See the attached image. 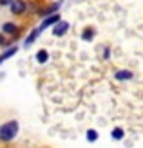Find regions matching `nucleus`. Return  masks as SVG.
Wrapping results in <instances>:
<instances>
[{"label": "nucleus", "instance_id": "f257e3e1", "mask_svg": "<svg viewBox=\"0 0 143 148\" xmlns=\"http://www.w3.org/2000/svg\"><path fill=\"white\" fill-rule=\"evenodd\" d=\"M18 134V123L17 121H9L0 127V141H11Z\"/></svg>", "mask_w": 143, "mask_h": 148}, {"label": "nucleus", "instance_id": "f03ea898", "mask_svg": "<svg viewBox=\"0 0 143 148\" xmlns=\"http://www.w3.org/2000/svg\"><path fill=\"white\" fill-rule=\"evenodd\" d=\"M9 7H11V13L13 14H22L27 9V4L24 2V0H13V4Z\"/></svg>", "mask_w": 143, "mask_h": 148}, {"label": "nucleus", "instance_id": "7ed1b4c3", "mask_svg": "<svg viewBox=\"0 0 143 148\" xmlns=\"http://www.w3.org/2000/svg\"><path fill=\"white\" fill-rule=\"evenodd\" d=\"M67 29H69V24L60 20V22H56V27H55V31H53V34L55 36H64L67 33Z\"/></svg>", "mask_w": 143, "mask_h": 148}, {"label": "nucleus", "instance_id": "20e7f679", "mask_svg": "<svg viewBox=\"0 0 143 148\" xmlns=\"http://www.w3.org/2000/svg\"><path fill=\"white\" fill-rule=\"evenodd\" d=\"M56 22H60V14H51V16H47L46 20L42 22L40 29H46V27H49V25H53V24H56Z\"/></svg>", "mask_w": 143, "mask_h": 148}, {"label": "nucleus", "instance_id": "39448f33", "mask_svg": "<svg viewBox=\"0 0 143 148\" xmlns=\"http://www.w3.org/2000/svg\"><path fill=\"white\" fill-rule=\"evenodd\" d=\"M116 79H120V81L132 79V72H131V71H118V72H116Z\"/></svg>", "mask_w": 143, "mask_h": 148}, {"label": "nucleus", "instance_id": "423d86ee", "mask_svg": "<svg viewBox=\"0 0 143 148\" xmlns=\"http://www.w3.org/2000/svg\"><path fill=\"white\" fill-rule=\"evenodd\" d=\"M36 60H38V63H46V62L49 60V53H47L46 49L38 51V53H36Z\"/></svg>", "mask_w": 143, "mask_h": 148}, {"label": "nucleus", "instance_id": "0eeeda50", "mask_svg": "<svg viewBox=\"0 0 143 148\" xmlns=\"http://www.w3.org/2000/svg\"><path fill=\"white\" fill-rule=\"evenodd\" d=\"M38 33H40V29H36V31H33V33H31V34H29L27 38H26L24 45H26V47H29V45H31V43H33V42L36 40V36H38Z\"/></svg>", "mask_w": 143, "mask_h": 148}, {"label": "nucleus", "instance_id": "6e6552de", "mask_svg": "<svg viewBox=\"0 0 143 148\" xmlns=\"http://www.w3.org/2000/svg\"><path fill=\"white\" fill-rule=\"evenodd\" d=\"M17 31H18V29H17V25H15V24H9V22H7V24H4V33H7V34H15Z\"/></svg>", "mask_w": 143, "mask_h": 148}, {"label": "nucleus", "instance_id": "1a4fd4ad", "mask_svg": "<svg viewBox=\"0 0 143 148\" xmlns=\"http://www.w3.org/2000/svg\"><path fill=\"white\" fill-rule=\"evenodd\" d=\"M15 53H17V47H11L9 51H6L4 54H0V63H2L4 60H7V58H11V56H13Z\"/></svg>", "mask_w": 143, "mask_h": 148}, {"label": "nucleus", "instance_id": "9d476101", "mask_svg": "<svg viewBox=\"0 0 143 148\" xmlns=\"http://www.w3.org/2000/svg\"><path fill=\"white\" fill-rule=\"evenodd\" d=\"M82 38H84L85 42H87V40L91 42V40L94 38V31H93V29H85V31H84V34H82Z\"/></svg>", "mask_w": 143, "mask_h": 148}, {"label": "nucleus", "instance_id": "9b49d317", "mask_svg": "<svg viewBox=\"0 0 143 148\" xmlns=\"http://www.w3.org/2000/svg\"><path fill=\"white\" fill-rule=\"evenodd\" d=\"M112 139H123V128H114L112 130Z\"/></svg>", "mask_w": 143, "mask_h": 148}, {"label": "nucleus", "instance_id": "f8f14e48", "mask_svg": "<svg viewBox=\"0 0 143 148\" xmlns=\"http://www.w3.org/2000/svg\"><path fill=\"white\" fill-rule=\"evenodd\" d=\"M60 7V2H55L53 5H49V7H46V9H44V14H49V13H53V11H56Z\"/></svg>", "mask_w": 143, "mask_h": 148}, {"label": "nucleus", "instance_id": "ddd939ff", "mask_svg": "<svg viewBox=\"0 0 143 148\" xmlns=\"http://www.w3.org/2000/svg\"><path fill=\"white\" fill-rule=\"evenodd\" d=\"M87 139H89L91 143L96 141V139H98V132H96V130H89V132H87Z\"/></svg>", "mask_w": 143, "mask_h": 148}, {"label": "nucleus", "instance_id": "4468645a", "mask_svg": "<svg viewBox=\"0 0 143 148\" xmlns=\"http://www.w3.org/2000/svg\"><path fill=\"white\" fill-rule=\"evenodd\" d=\"M13 0H0V5H11Z\"/></svg>", "mask_w": 143, "mask_h": 148}, {"label": "nucleus", "instance_id": "2eb2a0df", "mask_svg": "<svg viewBox=\"0 0 143 148\" xmlns=\"http://www.w3.org/2000/svg\"><path fill=\"white\" fill-rule=\"evenodd\" d=\"M6 38H4V36H2V33H0V47H2V45H6Z\"/></svg>", "mask_w": 143, "mask_h": 148}]
</instances>
